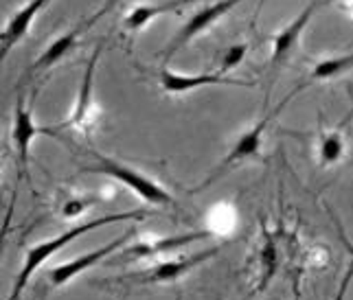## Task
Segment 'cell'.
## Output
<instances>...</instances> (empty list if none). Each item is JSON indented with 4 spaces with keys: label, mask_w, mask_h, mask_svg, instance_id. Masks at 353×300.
Instances as JSON below:
<instances>
[{
    "label": "cell",
    "mask_w": 353,
    "mask_h": 300,
    "mask_svg": "<svg viewBox=\"0 0 353 300\" xmlns=\"http://www.w3.org/2000/svg\"><path fill=\"white\" fill-rule=\"evenodd\" d=\"M132 237H134V228H132V231H128L125 235L112 239L110 244H105V246L97 248L92 252H86V255H79V257H75L72 261L62 263V266L51 268V270H48V283H51L53 287H64V285H68L70 281H75L79 274H83L86 270L94 268L97 263H101L103 259L112 257L117 250L128 246V242H130Z\"/></svg>",
    "instance_id": "obj_8"
},
{
    "label": "cell",
    "mask_w": 353,
    "mask_h": 300,
    "mask_svg": "<svg viewBox=\"0 0 353 300\" xmlns=\"http://www.w3.org/2000/svg\"><path fill=\"white\" fill-rule=\"evenodd\" d=\"M336 231H338V235H340V242H343V246L347 248V252L353 257V244L349 242V237L345 235V231H343V226L338 224V219H336Z\"/></svg>",
    "instance_id": "obj_23"
},
{
    "label": "cell",
    "mask_w": 353,
    "mask_h": 300,
    "mask_svg": "<svg viewBox=\"0 0 353 300\" xmlns=\"http://www.w3.org/2000/svg\"><path fill=\"white\" fill-rule=\"evenodd\" d=\"M299 90H294L292 94H288L285 101H281L272 112H265L257 123H254L250 129L246 131H241V134L237 136V140L233 142V147L228 149V153L222 158V162L215 167V171H211V175L204 180V182L198 186V191H204L206 186H211V182H215V180H220L224 173H228L233 167L241 164V162H246V160H252V158H257V156L261 153V145H263V136H265V131H268V125L272 123V118L283 110V107L290 103V99L294 97Z\"/></svg>",
    "instance_id": "obj_3"
},
{
    "label": "cell",
    "mask_w": 353,
    "mask_h": 300,
    "mask_svg": "<svg viewBox=\"0 0 353 300\" xmlns=\"http://www.w3.org/2000/svg\"><path fill=\"white\" fill-rule=\"evenodd\" d=\"M243 0H215L213 5H206L202 9H198L185 25L178 29V33L172 38V42L167 44L165 49V62H169L178 51H182L185 46L196 40L198 35H202L204 31H209L213 25H217L224 16H228L237 5H241Z\"/></svg>",
    "instance_id": "obj_5"
},
{
    "label": "cell",
    "mask_w": 353,
    "mask_h": 300,
    "mask_svg": "<svg viewBox=\"0 0 353 300\" xmlns=\"http://www.w3.org/2000/svg\"><path fill=\"white\" fill-rule=\"evenodd\" d=\"M263 5H265V0H259V5H257V16H259V11L263 9ZM257 16H254V18H257Z\"/></svg>",
    "instance_id": "obj_24"
},
{
    "label": "cell",
    "mask_w": 353,
    "mask_h": 300,
    "mask_svg": "<svg viewBox=\"0 0 353 300\" xmlns=\"http://www.w3.org/2000/svg\"><path fill=\"white\" fill-rule=\"evenodd\" d=\"M211 231H191V233H182V235H172V237H158V239H143L130 246L123 255V259H150L158 255H169L182 246H187L191 242H200V239L211 237Z\"/></svg>",
    "instance_id": "obj_12"
},
{
    "label": "cell",
    "mask_w": 353,
    "mask_h": 300,
    "mask_svg": "<svg viewBox=\"0 0 353 300\" xmlns=\"http://www.w3.org/2000/svg\"><path fill=\"white\" fill-rule=\"evenodd\" d=\"M40 300H46V294L42 292V296H40Z\"/></svg>",
    "instance_id": "obj_25"
},
{
    "label": "cell",
    "mask_w": 353,
    "mask_h": 300,
    "mask_svg": "<svg viewBox=\"0 0 353 300\" xmlns=\"http://www.w3.org/2000/svg\"><path fill=\"white\" fill-rule=\"evenodd\" d=\"M349 94H351V99H353V88H349Z\"/></svg>",
    "instance_id": "obj_26"
},
{
    "label": "cell",
    "mask_w": 353,
    "mask_h": 300,
    "mask_svg": "<svg viewBox=\"0 0 353 300\" xmlns=\"http://www.w3.org/2000/svg\"><path fill=\"white\" fill-rule=\"evenodd\" d=\"M86 31L83 29V25H77V27H72L70 31L62 33L59 38H55L51 44L46 46L44 53L35 59V64H33V73H42V70H48V68H53L55 64H59L62 59L75 49L79 38H81V33Z\"/></svg>",
    "instance_id": "obj_14"
},
{
    "label": "cell",
    "mask_w": 353,
    "mask_h": 300,
    "mask_svg": "<svg viewBox=\"0 0 353 300\" xmlns=\"http://www.w3.org/2000/svg\"><path fill=\"white\" fill-rule=\"evenodd\" d=\"M90 206H92L90 200L72 195V197H68V200L62 202V206H59V217L66 219V222H75V219H79L81 215L86 213Z\"/></svg>",
    "instance_id": "obj_19"
},
{
    "label": "cell",
    "mask_w": 353,
    "mask_h": 300,
    "mask_svg": "<svg viewBox=\"0 0 353 300\" xmlns=\"http://www.w3.org/2000/svg\"><path fill=\"white\" fill-rule=\"evenodd\" d=\"M158 81H161V88L165 94H187L191 90H200L206 86H252L250 81H241V79H233L220 73H200V75H182V73H174L169 68H161L158 70Z\"/></svg>",
    "instance_id": "obj_9"
},
{
    "label": "cell",
    "mask_w": 353,
    "mask_h": 300,
    "mask_svg": "<svg viewBox=\"0 0 353 300\" xmlns=\"http://www.w3.org/2000/svg\"><path fill=\"white\" fill-rule=\"evenodd\" d=\"M353 68V53H343V55H334V57H325L321 62H316L312 73L307 77V83L316 81H330L334 77H340L343 73Z\"/></svg>",
    "instance_id": "obj_17"
},
{
    "label": "cell",
    "mask_w": 353,
    "mask_h": 300,
    "mask_svg": "<svg viewBox=\"0 0 353 300\" xmlns=\"http://www.w3.org/2000/svg\"><path fill=\"white\" fill-rule=\"evenodd\" d=\"M81 171L112 178L114 182L130 189L134 195H137L139 200H143L145 204H150V206H165V208L174 206V195L169 193L161 182H156L154 178L137 171L134 167L121 162L117 158H108V156L94 153V160L83 167Z\"/></svg>",
    "instance_id": "obj_2"
},
{
    "label": "cell",
    "mask_w": 353,
    "mask_h": 300,
    "mask_svg": "<svg viewBox=\"0 0 353 300\" xmlns=\"http://www.w3.org/2000/svg\"><path fill=\"white\" fill-rule=\"evenodd\" d=\"M48 131L46 127H40L33 118V110L27 103V94L20 92L14 110V125H11V140H14L16 156H18V180H29V156L31 145L40 134Z\"/></svg>",
    "instance_id": "obj_7"
},
{
    "label": "cell",
    "mask_w": 353,
    "mask_h": 300,
    "mask_svg": "<svg viewBox=\"0 0 353 300\" xmlns=\"http://www.w3.org/2000/svg\"><path fill=\"white\" fill-rule=\"evenodd\" d=\"M193 3H198V0H163V3L137 5L134 9H130V14L123 18V29H128L130 33H139L143 29H148L154 18L176 14V11L185 9Z\"/></svg>",
    "instance_id": "obj_13"
},
{
    "label": "cell",
    "mask_w": 353,
    "mask_h": 300,
    "mask_svg": "<svg viewBox=\"0 0 353 300\" xmlns=\"http://www.w3.org/2000/svg\"><path fill=\"white\" fill-rule=\"evenodd\" d=\"M327 3H330V0H327Z\"/></svg>",
    "instance_id": "obj_27"
},
{
    "label": "cell",
    "mask_w": 353,
    "mask_h": 300,
    "mask_svg": "<svg viewBox=\"0 0 353 300\" xmlns=\"http://www.w3.org/2000/svg\"><path fill=\"white\" fill-rule=\"evenodd\" d=\"M148 217V213L145 211H128V213H114V215H103V217H97V219H90V222H81V224H75L72 228H68L66 233L57 235L53 239H46V242H38L33 244L27 252H24V263L22 268L16 276V283L11 287V292L7 296V300H20L22 292L27 290V285L31 283L33 274H38V270L42 266H46L48 261H51L59 250L66 248L70 242H75L77 237L86 235V233H92L97 228H101L105 224H114V222H132V219H143Z\"/></svg>",
    "instance_id": "obj_1"
},
{
    "label": "cell",
    "mask_w": 353,
    "mask_h": 300,
    "mask_svg": "<svg viewBox=\"0 0 353 300\" xmlns=\"http://www.w3.org/2000/svg\"><path fill=\"white\" fill-rule=\"evenodd\" d=\"M246 55H248V44L246 42L228 46V49L224 51V55H222V59H220V68H217V73L226 75L228 70H235L239 64H243Z\"/></svg>",
    "instance_id": "obj_18"
},
{
    "label": "cell",
    "mask_w": 353,
    "mask_h": 300,
    "mask_svg": "<svg viewBox=\"0 0 353 300\" xmlns=\"http://www.w3.org/2000/svg\"><path fill=\"white\" fill-rule=\"evenodd\" d=\"M103 46L97 44L90 59L86 62V70L81 75V83L75 97V105H72V112L66 121L55 127L57 129H70V131H79V134H88L94 125L97 118V103H94V75H97V64H99Z\"/></svg>",
    "instance_id": "obj_4"
},
{
    "label": "cell",
    "mask_w": 353,
    "mask_h": 300,
    "mask_svg": "<svg viewBox=\"0 0 353 300\" xmlns=\"http://www.w3.org/2000/svg\"><path fill=\"white\" fill-rule=\"evenodd\" d=\"M14 208H16V193L11 195V202L7 206V213H5V219L0 224V259L5 255V246H7V237H9V231H11V222H14Z\"/></svg>",
    "instance_id": "obj_20"
},
{
    "label": "cell",
    "mask_w": 353,
    "mask_h": 300,
    "mask_svg": "<svg viewBox=\"0 0 353 300\" xmlns=\"http://www.w3.org/2000/svg\"><path fill=\"white\" fill-rule=\"evenodd\" d=\"M119 5H121V0H103V5H101L99 9H97L94 14L90 16V18H86V20L81 22V25H83V29H90V27H94L97 22H99V20H101L103 16L112 14V11H114V9H117Z\"/></svg>",
    "instance_id": "obj_21"
},
{
    "label": "cell",
    "mask_w": 353,
    "mask_h": 300,
    "mask_svg": "<svg viewBox=\"0 0 353 300\" xmlns=\"http://www.w3.org/2000/svg\"><path fill=\"white\" fill-rule=\"evenodd\" d=\"M257 266H259V281H257V290L263 292L268 285L272 283V279L276 276V270L281 266V257H279V244L274 235L263 233L261 246L257 252Z\"/></svg>",
    "instance_id": "obj_15"
},
{
    "label": "cell",
    "mask_w": 353,
    "mask_h": 300,
    "mask_svg": "<svg viewBox=\"0 0 353 300\" xmlns=\"http://www.w3.org/2000/svg\"><path fill=\"white\" fill-rule=\"evenodd\" d=\"M222 248L215 246V248H209V250H202L198 255H187V257H178V259H169V261H161L156 263L154 268L145 270V272H137V274H130L128 281L137 283V285H165V283H176L180 279H185V276L200 268L202 263H206L209 259H213L217 252Z\"/></svg>",
    "instance_id": "obj_6"
},
{
    "label": "cell",
    "mask_w": 353,
    "mask_h": 300,
    "mask_svg": "<svg viewBox=\"0 0 353 300\" xmlns=\"http://www.w3.org/2000/svg\"><path fill=\"white\" fill-rule=\"evenodd\" d=\"M325 3H327V0H312V3L305 9H303L299 16L292 18L288 25L274 35V40H272V55H270L272 68H276L279 64H283L285 59H288V55L296 49L301 38H303V31L307 29V25H310L312 18H314V14Z\"/></svg>",
    "instance_id": "obj_10"
},
{
    "label": "cell",
    "mask_w": 353,
    "mask_h": 300,
    "mask_svg": "<svg viewBox=\"0 0 353 300\" xmlns=\"http://www.w3.org/2000/svg\"><path fill=\"white\" fill-rule=\"evenodd\" d=\"M48 3H51V0H29L27 5L20 7L16 14L9 18L5 31L0 33V68H3L9 53L14 51V46L24 40V35L31 29V22L40 16V11Z\"/></svg>",
    "instance_id": "obj_11"
},
{
    "label": "cell",
    "mask_w": 353,
    "mask_h": 300,
    "mask_svg": "<svg viewBox=\"0 0 353 300\" xmlns=\"http://www.w3.org/2000/svg\"><path fill=\"white\" fill-rule=\"evenodd\" d=\"M351 281H353V261L349 263V268L343 276V281H340V287L334 296V300H347V294H349V287H351Z\"/></svg>",
    "instance_id": "obj_22"
},
{
    "label": "cell",
    "mask_w": 353,
    "mask_h": 300,
    "mask_svg": "<svg viewBox=\"0 0 353 300\" xmlns=\"http://www.w3.org/2000/svg\"><path fill=\"white\" fill-rule=\"evenodd\" d=\"M347 142L343 131L338 129H327L319 134V142H316V156H319V164L323 169L327 167H336L340 160L345 158Z\"/></svg>",
    "instance_id": "obj_16"
}]
</instances>
